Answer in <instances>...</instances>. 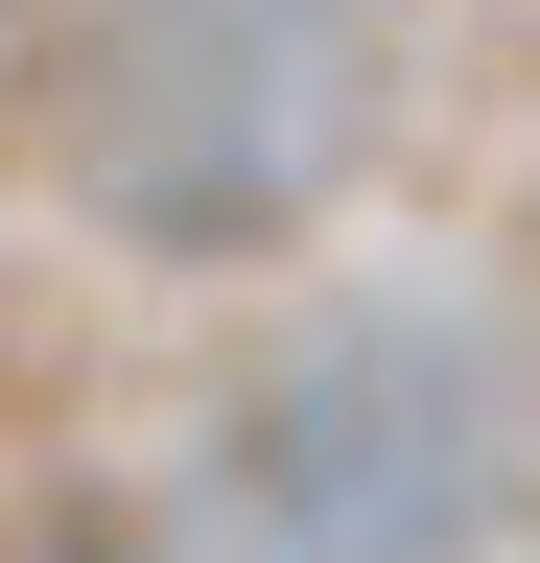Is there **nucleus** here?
Masks as SVG:
<instances>
[{
  "instance_id": "nucleus-1",
  "label": "nucleus",
  "mask_w": 540,
  "mask_h": 563,
  "mask_svg": "<svg viewBox=\"0 0 540 563\" xmlns=\"http://www.w3.org/2000/svg\"><path fill=\"white\" fill-rule=\"evenodd\" d=\"M517 517V352L447 282H329L188 446V563H470Z\"/></svg>"
},
{
  "instance_id": "nucleus-2",
  "label": "nucleus",
  "mask_w": 540,
  "mask_h": 563,
  "mask_svg": "<svg viewBox=\"0 0 540 563\" xmlns=\"http://www.w3.org/2000/svg\"><path fill=\"white\" fill-rule=\"evenodd\" d=\"M47 165L118 258H283L376 165V0H95L47 70Z\"/></svg>"
}]
</instances>
